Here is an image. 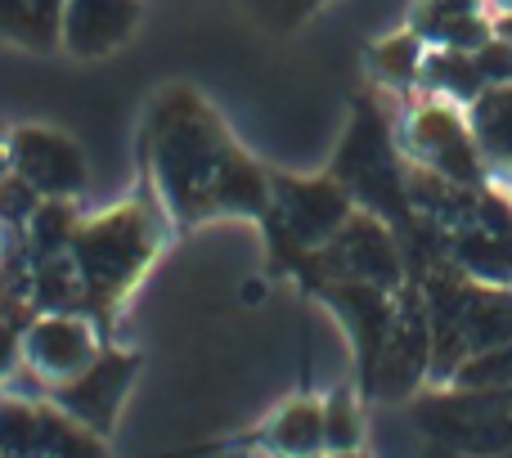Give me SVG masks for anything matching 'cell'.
I'll use <instances>...</instances> for the list:
<instances>
[{
  "label": "cell",
  "instance_id": "9",
  "mask_svg": "<svg viewBox=\"0 0 512 458\" xmlns=\"http://www.w3.org/2000/svg\"><path fill=\"white\" fill-rule=\"evenodd\" d=\"M423 423L441 441L472 454L512 450V409L504 405V391H454L423 409Z\"/></svg>",
  "mask_w": 512,
  "mask_h": 458
},
{
  "label": "cell",
  "instance_id": "2",
  "mask_svg": "<svg viewBox=\"0 0 512 458\" xmlns=\"http://www.w3.org/2000/svg\"><path fill=\"white\" fill-rule=\"evenodd\" d=\"M153 252H158V221L144 203H122L95 221H81L68 256L77 261L81 288H86V315H113L117 301L149 270Z\"/></svg>",
  "mask_w": 512,
  "mask_h": 458
},
{
  "label": "cell",
  "instance_id": "13",
  "mask_svg": "<svg viewBox=\"0 0 512 458\" xmlns=\"http://www.w3.org/2000/svg\"><path fill=\"white\" fill-rule=\"evenodd\" d=\"M324 297L337 315L346 319L351 328V342L355 355H360V373H364V387L373 378V364H378V351L387 342V328H391V301L387 288H373V283H355V279H328L324 283Z\"/></svg>",
  "mask_w": 512,
  "mask_h": 458
},
{
  "label": "cell",
  "instance_id": "16",
  "mask_svg": "<svg viewBox=\"0 0 512 458\" xmlns=\"http://www.w3.org/2000/svg\"><path fill=\"white\" fill-rule=\"evenodd\" d=\"M32 306L41 315H81L86 310V288H81L77 261L68 252L45 256L32 270Z\"/></svg>",
  "mask_w": 512,
  "mask_h": 458
},
{
  "label": "cell",
  "instance_id": "29",
  "mask_svg": "<svg viewBox=\"0 0 512 458\" xmlns=\"http://www.w3.org/2000/svg\"><path fill=\"white\" fill-rule=\"evenodd\" d=\"M324 458H364V454L360 450H328Z\"/></svg>",
  "mask_w": 512,
  "mask_h": 458
},
{
  "label": "cell",
  "instance_id": "7",
  "mask_svg": "<svg viewBox=\"0 0 512 458\" xmlns=\"http://www.w3.org/2000/svg\"><path fill=\"white\" fill-rule=\"evenodd\" d=\"M432 373V324H427V301L418 288H396V310H391L387 342L378 351L373 378L364 396L378 400H405L418 382Z\"/></svg>",
  "mask_w": 512,
  "mask_h": 458
},
{
  "label": "cell",
  "instance_id": "28",
  "mask_svg": "<svg viewBox=\"0 0 512 458\" xmlns=\"http://www.w3.org/2000/svg\"><path fill=\"white\" fill-rule=\"evenodd\" d=\"M5 171H9V135L0 131V176H5Z\"/></svg>",
  "mask_w": 512,
  "mask_h": 458
},
{
  "label": "cell",
  "instance_id": "18",
  "mask_svg": "<svg viewBox=\"0 0 512 458\" xmlns=\"http://www.w3.org/2000/svg\"><path fill=\"white\" fill-rule=\"evenodd\" d=\"M270 450L283 458H315L324 450V405L297 400L270 423Z\"/></svg>",
  "mask_w": 512,
  "mask_h": 458
},
{
  "label": "cell",
  "instance_id": "4",
  "mask_svg": "<svg viewBox=\"0 0 512 458\" xmlns=\"http://www.w3.org/2000/svg\"><path fill=\"white\" fill-rule=\"evenodd\" d=\"M351 194L328 180H270V207H265V225H270V243L283 261H306L315 247H324L351 216Z\"/></svg>",
  "mask_w": 512,
  "mask_h": 458
},
{
  "label": "cell",
  "instance_id": "11",
  "mask_svg": "<svg viewBox=\"0 0 512 458\" xmlns=\"http://www.w3.org/2000/svg\"><path fill=\"white\" fill-rule=\"evenodd\" d=\"M99 355V342L81 315H36L23 328V360L41 378L63 382Z\"/></svg>",
  "mask_w": 512,
  "mask_h": 458
},
{
  "label": "cell",
  "instance_id": "15",
  "mask_svg": "<svg viewBox=\"0 0 512 458\" xmlns=\"http://www.w3.org/2000/svg\"><path fill=\"white\" fill-rule=\"evenodd\" d=\"M63 5L68 0H0V41L32 54L63 45Z\"/></svg>",
  "mask_w": 512,
  "mask_h": 458
},
{
  "label": "cell",
  "instance_id": "26",
  "mask_svg": "<svg viewBox=\"0 0 512 458\" xmlns=\"http://www.w3.org/2000/svg\"><path fill=\"white\" fill-rule=\"evenodd\" d=\"M18 355H23V333L0 315V378H9L18 369Z\"/></svg>",
  "mask_w": 512,
  "mask_h": 458
},
{
  "label": "cell",
  "instance_id": "14",
  "mask_svg": "<svg viewBox=\"0 0 512 458\" xmlns=\"http://www.w3.org/2000/svg\"><path fill=\"white\" fill-rule=\"evenodd\" d=\"M140 27V0H68L63 5V50L99 59L131 41Z\"/></svg>",
  "mask_w": 512,
  "mask_h": 458
},
{
  "label": "cell",
  "instance_id": "12",
  "mask_svg": "<svg viewBox=\"0 0 512 458\" xmlns=\"http://www.w3.org/2000/svg\"><path fill=\"white\" fill-rule=\"evenodd\" d=\"M454 265L481 283H512V216L504 203L481 194V207L463 229L450 238Z\"/></svg>",
  "mask_w": 512,
  "mask_h": 458
},
{
  "label": "cell",
  "instance_id": "30",
  "mask_svg": "<svg viewBox=\"0 0 512 458\" xmlns=\"http://www.w3.org/2000/svg\"><path fill=\"white\" fill-rule=\"evenodd\" d=\"M495 5H499V14H508V9H512V0H495Z\"/></svg>",
  "mask_w": 512,
  "mask_h": 458
},
{
  "label": "cell",
  "instance_id": "8",
  "mask_svg": "<svg viewBox=\"0 0 512 458\" xmlns=\"http://www.w3.org/2000/svg\"><path fill=\"white\" fill-rule=\"evenodd\" d=\"M135 369H140V360H135V355L99 351L81 373L54 382L50 400L63 409V414L77 418L81 427L108 436V432H113V423H117V414H122V400H126V391H131Z\"/></svg>",
  "mask_w": 512,
  "mask_h": 458
},
{
  "label": "cell",
  "instance_id": "20",
  "mask_svg": "<svg viewBox=\"0 0 512 458\" xmlns=\"http://www.w3.org/2000/svg\"><path fill=\"white\" fill-rule=\"evenodd\" d=\"M423 77L432 81L436 90H445V95L454 99H468V104H477L481 90H486V81H481L477 63H472V50H436L423 59Z\"/></svg>",
  "mask_w": 512,
  "mask_h": 458
},
{
  "label": "cell",
  "instance_id": "21",
  "mask_svg": "<svg viewBox=\"0 0 512 458\" xmlns=\"http://www.w3.org/2000/svg\"><path fill=\"white\" fill-rule=\"evenodd\" d=\"M41 414L27 400H0V458H36Z\"/></svg>",
  "mask_w": 512,
  "mask_h": 458
},
{
  "label": "cell",
  "instance_id": "6",
  "mask_svg": "<svg viewBox=\"0 0 512 458\" xmlns=\"http://www.w3.org/2000/svg\"><path fill=\"white\" fill-rule=\"evenodd\" d=\"M405 149L418 167L436 171V176L450 180V185L486 189V153H481V144H477V131H472V122L459 108L441 104V99L423 104L409 117Z\"/></svg>",
  "mask_w": 512,
  "mask_h": 458
},
{
  "label": "cell",
  "instance_id": "25",
  "mask_svg": "<svg viewBox=\"0 0 512 458\" xmlns=\"http://www.w3.org/2000/svg\"><path fill=\"white\" fill-rule=\"evenodd\" d=\"M248 5L256 9V18H261V23H270V27H292V23H301L310 9L324 5V0H248Z\"/></svg>",
  "mask_w": 512,
  "mask_h": 458
},
{
  "label": "cell",
  "instance_id": "19",
  "mask_svg": "<svg viewBox=\"0 0 512 458\" xmlns=\"http://www.w3.org/2000/svg\"><path fill=\"white\" fill-rule=\"evenodd\" d=\"M77 225L81 221H77V212H72L68 198H41V203L32 207V216L23 221V243L36 261H45V256L68 252Z\"/></svg>",
  "mask_w": 512,
  "mask_h": 458
},
{
  "label": "cell",
  "instance_id": "5",
  "mask_svg": "<svg viewBox=\"0 0 512 458\" xmlns=\"http://www.w3.org/2000/svg\"><path fill=\"white\" fill-rule=\"evenodd\" d=\"M310 270L319 274V283L328 279H355V283H373V288H405V261L400 247L391 238V229L382 216L373 212H351L346 225L328 238L324 247L306 256Z\"/></svg>",
  "mask_w": 512,
  "mask_h": 458
},
{
  "label": "cell",
  "instance_id": "27",
  "mask_svg": "<svg viewBox=\"0 0 512 458\" xmlns=\"http://www.w3.org/2000/svg\"><path fill=\"white\" fill-rule=\"evenodd\" d=\"M490 32H495V36H504V41L512 45V9H508V14H499L495 23H490Z\"/></svg>",
  "mask_w": 512,
  "mask_h": 458
},
{
  "label": "cell",
  "instance_id": "23",
  "mask_svg": "<svg viewBox=\"0 0 512 458\" xmlns=\"http://www.w3.org/2000/svg\"><path fill=\"white\" fill-rule=\"evenodd\" d=\"M364 418L351 391H333L324 400V450H360Z\"/></svg>",
  "mask_w": 512,
  "mask_h": 458
},
{
  "label": "cell",
  "instance_id": "10",
  "mask_svg": "<svg viewBox=\"0 0 512 458\" xmlns=\"http://www.w3.org/2000/svg\"><path fill=\"white\" fill-rule=\"evenodd\" d=\"M9 171L41 198H77L86 189V158L59 131L18 126L9 131Z\"/></svg>",
  "mask_w": 512,
  "mask_h": 458
},
{
  "label": "cell",
  "instance_id": "24",
  "mask_svg": "<svg viewBox=\"0 0 512 458\" xmlns=\"http://www.w3.org/2000/svg\"><path fill=\"white\" fill-rule=\"evenodd\" d=\"M472 63H477L486 90L490 86H512V45L504 41V36L490 32V41H481L477 50H472Z\"/></svg>",
  "mask_w": 512,
  "mask_h": 458
},
{
  "label": "cell",
  "instance_id": "3",
  "mask_svg": "<svg viewBox=\"0 0 512 458\" xmlns=\"http://www.w3.org/2000/svg\"><path fill=\"white\" fill-rule=\"evenodd\" d=\"M333 180L351 198L369 203V212L382 216V221H414L405 171H400V162H396V149H391L387 122H382L378 108L360 104L351 131H346V140H342V153H337V162H333Z\"/></svg>",
  "mask_w": 512,
  "mask_h": 458
},
{
  "label": "cell",
  "instance_id": "1",
  "mask_svg": "<svg viewBox=\"0 0 512 458\" xmlns=\"http://www.w3.org/2000/svg\"><path fill=\"white\" fill-rule=\"evenodd\" d=\"M144 162L180 229L212 216H265L270 207L265 171L189 86L158 95L144 122Z\"/></svg>",
  "mask_w": 512,
  "mask_h": 458
},
{
  "label": "cell",
  "instance_id": "17",
  "mask_svg": "<svg viewBox=\"0 0 512 458\" xmlns=\"http://www.w3.org/2000/svg\"><path fill=\"white\" fill-rule=\"evenodd\" d=\"M472 131L490 167L512 176V86H490L472 104Z\"/></svg>",
  "mask_w": 512,
  "mask_h": 458
},
{
  "label": "cell",
  "instance_id": "22",
  "mask_svg": "<svg viewBox=\"0 0 512 458\" xmlns=\"http://www.w3.org/2000/svg\"><path fill=\"white\" fill-rule=\"evenodd\" d=\"M423 36L418 32H400V36H387V41L373 50V68H378L382 81H391V86H405V81H414L418 72H423Z\"/></svg>",
  "mask_w": 512,
  "mask_h": 458
}]
</instances>
